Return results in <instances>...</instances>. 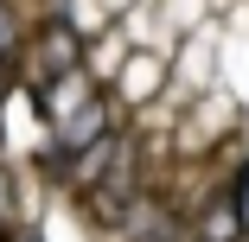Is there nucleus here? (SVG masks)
<instances>
[{
    "label": "nucleus",
    "mask_w": 249,
    "mask_h": 242,
    "mask_svg": "<svg viewBox=\"0 0 249 242\" xmlns=\"http://www.w3.org/2000/svg\"><path fill=\"white\" fill-rule=\"evenodd\" d=\"M58 121V147L64 153H83V140H103L109 134V109L96 102V96H83L77 109H64V115H52Z\"/></svg>",
    "instance_id": "nucleus-1"
}]
</instances>
